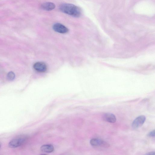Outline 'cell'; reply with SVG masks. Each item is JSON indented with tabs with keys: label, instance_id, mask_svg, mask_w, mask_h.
Wrapping results in <instances>:
<instances>
[{
	"label": "cell",
	"instance_id": "6da1fadb",
	"mask_svg": "<svg viewBox=\"0 0 155 155\" xmlns=\"http://www.w3.org/2000/svg\"><path fill=\"white\" fill-rule=\"evenodd\" d=\"M60 9L63 13L73 17L78 18L81 15V11L79 8L72 4H62L60 6Z\"/></svg>",
	"mask_w": 155,
	"mask_h": 155
},
{
	"label": "cell",
	"instance_id": "7a4b0ae2",
	"mask_svg": "<svg viewBox=\"0 0 155 155\" xmlns=\"http://www.w3.org/2000/svg\"><path fill=\"white\" fill-rule=\"evenodd\" d=\"M28 136L25 135L18 136L13 139L9 143V146L12 148H15L23 145L28 139Z\"/></svg>",
	"mask_w": 155,
	"mask_h": 155
},
{
	"label": "cell",
	"instance_id": "3957f363",
	"mask_svg": "<svg viewBox=\"0 0 155 155\" xmlns=\"http://www.w3.org/2000/svg\"><path fill=\"white\" fill-rule=\"evenodd\" d=\"M90 144L93 146L100 147L104 148H108L110 146L109 144L107 142L99 138L92 139L90 141Z\"/></svg>",
	"mask_w": 155,
	"mask_h": 155
},
{
	"label": "cell",
	"instance_id": "277c9868",
	"mask_svg": "<svg viewBox=\"0 0 155 155\" xmlns=\"http://www.w3.org/2000/svg\"><path fill=\"white\" fill-rule=\"evenodd\" d=\"M146 117L144 116L137 117L133 121L132 126L134 129H137L141 127L144 123Z\"/></svg>",
	"mask_w": 155,
	"mask_h": 155
},
{
	"label": "cell",
	"instance_id": "5b68a950",
	"mask_svg": "<svg viewBox=\"0 0 155 155\" xmlns=\"http://www.w3.org/2000/svg\"><path fill=\"white\" fill-rule=\"evenodd\" d=\"M53 28L55 31L60 34H66L69 32V29L60 23L55 24Z\"/></svg>",
	"mask_w": 155,
	"mask_h": 155
},
{
	"label": "cell",
	"instance_id": "8992f818",
	"mask_svg": "<svg viewBox=\"0 0 155 155\" xmlns=\"http://www.w3.org/2000/svg\"><path fill=\"white\" fill-rule=\"evenodd\" d=\"M34 69L39 72L43 73L46 72L47 69L46 65L43 62H38L34 65Z\"/></svg>",
	"mask_w": 155,
	"mask_h": 155
},
{
	"label": "cell",
	"instance_id": "52a82bcc",
	"mask_svg": "<svg viewBox=\"0 0 155 155\" xmlns=\"http://www.w3.org/2000/svg\"><path fill=\"white\" fill-rule=\"evenodd\" d=\"M103 118L104 120L111 123H114L116 121V119L114 114L108 113L104 114L103 115Z\"/></svg>",
	"mask_w": 155,
	"mask_h": 155
},
{
	"label": "cell",
	"instance_id": "ba28073f",
	"mask_svg": "<svg viewBox=\"0 0 155 155\" xmlns=\"http://www.w3.org/2000/svg\"><path fill=\"white\" fill-rule=\"evenodd\" d=\"M42 9L46 11H51L55 8V4L52 2H48L44 3L41 5Z\"/></svg>",
	"mask_w": 155,
	"mask_h": 155
},
{
	"label": "cell",
	"instance_id": "9c48e42d",
	"mask_svg": "<svg viewBox=\"0 0 155 155\" xmlns=\"http://www.w3.org/2000/svg\"><path fill=\"white\" fill-rule=\"evenodd\" d=\"M42 151L46 153H51L54 150L53 146L51 144H46L42 146L40 148Z\"/></svg>",
	"mask_w": 155,
	"mask_h": 155
},
{
	"label": "cell",
	"instance_id": "30bf717a",
	"mask_svg": "<svg viewBox=\"0 0 155 155\" xmlns=\"http://www.w3.org/2000/svg\"><path fill=\"white\" fill-rule=\"evenodd\" d=\"M15 75L13 72H10L8 73L7 75V78L10 81H13L15 78Z\"/></svg>",
	"mask_w": 155,
	"mask_h": 155
},
{
	"label": "cell",
	"instance_id": "8fae6325",
	"mask_svg": "<svg viewBox=\"0 0 155 155\" xmlns=\"http://www.w3.org/2000/svg\"><path fill=\"white\" fill-rule=\"evenodd\" d=\"M155 130H152V131L150 132L148 134V136L150 137H155Z\"/></svg>",
	"mask_w": 155,
	"mask_h": 155
},
{
	"label": "cell",
	"instance_id": "7c38bea8",
	"mask_svg": "<svg viewBox=\"0 0 155 155\" xmlns=\"http://www.w3.org/2000/svg\"><path fill=\"white\" fill-rule=\"evenodd\" d=\"M144 155H155L154 152L152 151L146 153Z\"/></svg>",
	"mask_w": 155,
	"mask_h": 155
},
{
	"label": "cell",
	"instance_id": "4fadbf2b",
	"mask_svg": "<svg viewBox=\"0 0 155 155\" xmlns=\"http://www.w3.org/2000/svg\"><path fill=\"white\" fill-rule=\"evenodd\" d=\"M1 143H0V149H1Z\"/></svg>",
	"mask_w": 155,
	"mask_h": 155
},
{
	"label": "cell",
	"instance_id": "5bb4252c",
	"mask_svg": "<svg viewBox=\"0 0 155 155\" xmlns=\"http://www.w3.org/2000/svg\"><path fill=\"white\" fill-rule=\"evenodd\" d=\"M48 155L46 154H41V155Z\"/></svg>",
	"mask_w": 155,
	"mask_h": 155
}]
</instances>
